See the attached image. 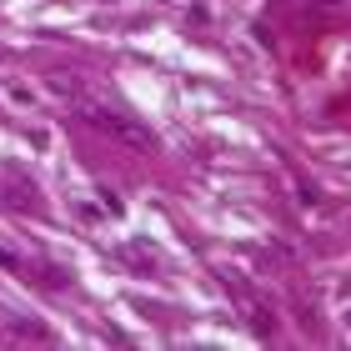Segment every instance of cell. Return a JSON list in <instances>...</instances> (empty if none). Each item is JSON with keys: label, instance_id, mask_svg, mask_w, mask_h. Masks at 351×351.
I'll use <instances>...</instances> for the list:
<instances>
[{"label": "cell", "instance_id": "1", "mask_svg": "<svg viewBox=\"0 0 351 351\" xmlns=\"http://www.w3.org/2000/svg\"><path fill=\"white\" fill-rule=\"evenodd\" d=\"M71 106H75V116H81L86 125H95V131L110 136L116 146H125V151H156L151 125H141L136 116H125V110L106 106V101H95V95H81V90L71 95Z\"/></svg>", "mask_w": 351, "mask_h": 351}]
</instances>
